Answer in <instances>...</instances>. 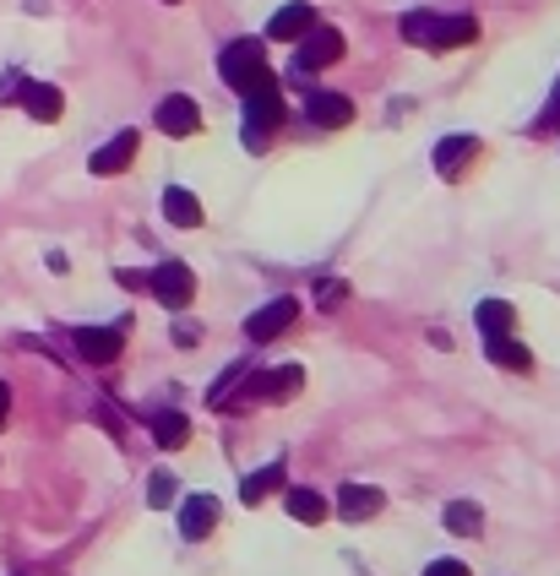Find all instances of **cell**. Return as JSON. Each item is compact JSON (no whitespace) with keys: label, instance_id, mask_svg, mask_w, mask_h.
Listing matches in <instances>:
<instances>
[{"label":"cell","instance_id":"cell-1","mask_svg":"<svg viewBox=\"0 0 560 576\" xmlns=\"http://www.w3.org/2000/svg\"><path fill=\"white\" fill-rule=\"evenodd\" d=\"M403 38H409V44H424V49H457V44H473V38H479V22H473V16L409 11V16H403Z\"/></svg>","mask_w":560,"mask_h":576},{"label":"cell","instance_id":"cell-2","mask_svg":"<svg viewBox=\"0 0 560 576\" xmlns=\"http://www.w3.org/2000/svg\"><path fill=\"white\" fill-rule=\"evenodd\" d=\"M218 71H224V82L235 88V93H251V88H262V82H273V71H267V49H262V38H235L224 55H218Z\"/></svg>","mask_w":560,"mask_h":576},{"label":"cell","instance_id":"cell-3","mask_svg":"<svg viewBox=\"0 0 560 576\" xmlns=\"http://www.w3.org/2000/svg\"><path fill=\"white\" fill-rule=\"evenodd\" d=\"M245 99V126H240V137L251 152H262L267 137H273V126H283V88L278 77L273 82H262V88H251V93H240Z\"/></svg>","mask_w":560,"mask_h":576},{"label":"cell","instance_id":"cell-4","mask_svg":"<svg viewBox=\"0 0 560 576\" xmlns=\"http://www.w3.org/2000/svg\"><path fill=\"white\" fill-rule=\"evenodd\" d=\"M147 288L158 293V304H169V310H185V304L196 299V273H191L185 262H163V267H152Z\"/></svg>","mask_w":560,"mask_h":576},{"label":"cell","instance_id":"cell-5","mask_svg":"<svg viewBox=\"0 0 560 576\" xmlns=\"http://www.w3.org/2000/svg\"><path fill=\"white\" fill-rule=\"evenodd\" d=\"M332 60H343V33L338 27H310L294 49V71H327Z\"/></svg>","mask_w":560,"mask_h":576},{"label":"cell","instance_id":"cell-6","mask_svg":"<svg viewBox=\"0 0 560 576\" xmlns=\"http://www.w3.org/2000/svg\"><path fill=\"white\" fill-rule=\"evenodd\" d=\"M305 387V370L299 365H283V370H267V376H251L245 381V398H262V403H283V398H294ZM240 398V403H245Z\"/></svg>","mask_w":560,"mask_h":576},{"label":"cell","instance_id":"cell-7","mask_svg":"<svg viewBox=\"0 0 560 576\" xmlns=\"http://www.w3.org/2000/svg\"><path fill=\"white\" fill-rule=\"evenodd\" d=\"M294 315H299V304H294V299H273V304H262V310L245 321V337H251V343H273L278 332L294 326Z\"/></svg>","mask_w":560,"mask_h":576},{"label":"cell","instance_id":"cell-8","mask_svg":"<svg viewBox=\"0 0 560 576\" xmlns=\"http://www.w3.org/2000/svg\"><path fill=\"white\" fill-rule=\"evenodd\" d=\"M152 120H158V131H163V137H191V131L202 126V110H196V99L174 93V99H163V104H158V115H152Z\"/></svg>","mask_w":560,"mask_h":576},{"label":"cell","instance_id":"cell-9","mask_svg":"<svg viewBox=\"0 0 560 576\" xmlns=\"http://www.w3.org/2000/svg\"><path fill=\"white\" fill-rule=\"evenodd\" d=\"M77 354L88 359V365H110V359H121V332L115 326H77Z\"/></svg>","mask_w":560,"mask_h":576},{"label":"cell","instance_id":"cell-10","mask_svg":"<svg viewBox=\"0 0 560 576\" xmlns=\"http://www.w3.org/2000/svg\"><path fill=\"white\" fill-rule=\"evenodd\" d=\"M16 104L33 115V120H60V110H66V99H60V88H49V82H22L16 88Z\"/></svg>","mask_w":560,"mask_h":576},{"label":"cell","instance_id":"cell-11","mask_svg":"<svg viewBox=\"0 0 560 576\" xmlns=\"http://www.w3.org/2000/svg\"><path fill=\"white\" fill-rule=\"evenodd\" d=\"M305 115H310V126L338 131V126H348V120H354V104H348L343 93H310V99H305Z\"/></svg>","mask_w":560,"mask_h":576},{"label":"cell","instance_id":"cell-12","mask_svg":"<svg viewBox=\"0 0 560 576\" xmlns=\"http://www.w3.org/2000/svg\"><path fill=\"white\" fill-rule=\"evenodd\" d=\"M381 506H387V495L370 489V484H343V489H338V517H343V522H365V517H376Z\"/></svg>","mask_w":560,"mask_h":576},{"label":"cell","instance_id":"cell-13","mask_svg":"<svg viewBox=\"0 0 560 576\" xmlns=\"http://www.w3.org/2000/svg\"><path fill=\"white\" fill-rule=\"evenodd\" d=\"M316 27V11L305 5V0H294V5H283V11H273V22H267V38H278V44H299L305 33Z\"/></svg>","mask_w":560,"mask_h":576},{"label":"cell","instance_id":"cell-14","mask_svg":"<svg viewBox=\"0 0 560 576\" xmlns=\"http://www.w3.org/2000/svg\"><path fill=\"white\" fill-rule=\"evenodd\" d=\"M218 528V500L213 495H191L185 506H180V533L185 539H207Z\"/></svg>","mask_w":560,"mask_h":576},{"label":"cell","instance_id":"cell-15","mask_svg":"<svg viewBox=\"0 0 560 576\" xmlns=\"http://www.w3.org/2000/svg\"><path fill=\"white\" fill-rule=\"evenodd\" d=\"M132 158H137V131H121L115 142H104L93 152V174H121V169H132Z\"/></svg>","mask_w":560,"mask_h":576},{"label":"cell","instance_id":"cell-16","mask_svg":"<svg viewBox=\"0 0 560 576\" xmlns=\"http://www.w3.org/2000/svg\"><path fill=\"white\" fill-rule=\"evenodd\" d=\"M163 218H169L174 229H202V201H196L185 185H169V191H163Z\"/></svg>","mask_w":560,"mask_h":576},{"label":"cell","instance_id":"cell-17","mask_svg":"<svg viewBox=\"0 0 560 576\" xmlns=\"http://www.w3.org/2000/svg\"><path fill=\"white\" fill-rule=\"evenodd\" d=\"M473 152H479L473 137H446V142L435 147V169H441V180H457V174L473 163Z\"/></svg>","mask_w":560,"mask_h":576},{"label":"cell","instance_id":"cell-18","mask_svg":"<svg viewBox=\"0 0 560 576\" xmlns=\"http://www.w3.org/2000/svg\"><path fill=\"white\" fill-rule=\"evenodd\" d=\"M288 484V473H283V462H267V468H256V473H245V484H240V500L245 506H256V500H267L273 489Z\"/></svg>","mask_w":560,"mask_h":576},{"label":"cell","instance_id":"cell-19","mask_svg":"<svg viewBox=\"0 0 560 576\" xmlns=\"http://www.w3.org/2000/svg\"><path fill=\"white\" fill-rule=\"evenodd\" d=\"M473 321H479V332H484V337H512V321H517V310H512L506 299H484V304L473 310Z\"/></svg>","mask_w":560,"mask_h":576},{"label":"cell","instance_id":"cell-20","mask_svg":"<svg viewBox=\"0 0 560 576\" xmlns=\"http://www.w3.org/2000/svg\"><path fill=\"white\" fill-rule=\"evenodd\" d=\"M327 495L321 489H288V517L294 522H305V528H316V522H327Z\"/></svg>","mask_w":560,"mask_h":576},{"label":"cell","instance_id":"cell-21","mask_svg":"<svg viewBox=\"0 0 560 576\" xmlns=\"http://www.w3.org/2000/svg\"><path fill=\"white\" fill-rule=\"evenodd\" d=\"M152 440H158V446H169V451H174V446H185V440H191V419H185V414H174V408L152 414Z\"/></svg>","mask_w":560,"mask_h":576},{"label":"cell","instance_id":"cell-22","mask_svg":"<svg viewBox=\"0 0 560 576\" xmlns=\"http://www.w3.org/2000/svg\"><path fill=\"white\" fill-rule=\"evenodd\" d=\"M490 359L501 365V370H534V354L523 348V343H512V337H490Z\"/></svg>","mask_w":560,"mask_h":576},{"label":"cell","instance_id":"cell-23","mask_svg":"<svg viewBox=\"0 0 560 576\" xmlns=\"http://www.w3.org/2000/svg\"><path fill=\"white\" fill-rule=\"evenodd\" d=\"M446 528L462 533V539H473V533L484 528V511H479L473 500H452V506H446Z\"/></svg>","mask_w":560,"mask_h":576},{"label":"cell","instance_id":"cell-24","mask_svg":"<svg viewBox=\"0 0 560 576\" xmlns=\"http://www.w3.org/2000/svg\"><path fill=\"white\" fill-rule=\"evenodd\" d=\"M174 489H180V484H174L169 473H152V479H147V506H152V511L174 506Z\"/></svg>","mask_w":560,"mask_h":576},{"label":"cell","instance_id":"cell-25","mask_svg":"<svg viewBox=\"0 0 560 576\" xmlns=\"http://www.w3.org/2000/svg\"><path fill=\"white\" fill-rule=\"evenodd\" d=\"M539 126H545V131L560 126V82H556V93H550V104H545V115H539Z\"/></svg>","mask_w":560,"mask_h":576},{"label":"cell","instance_id":"cell-26","mask_svg":"<svg viewBox=\"0 0 560 576\" xmlns=\"http://www.w3.org/2000/svg\"><path fill=\"white\" fill-rule=\"evenodd\" d=\"M424 576H473V572H468L462 561H435V566H430Z\"/></svg>","mask_w":560,"mask_h":576},{"label":"cell","instance_id":"cell-27","mask_svg":"<svg viewBox=\"0 0 560 576\" xmlns=\"http://www.w3.org/2000/svg\"><path fill=\"white\" fill-rule=\"evenodd\" d=\"M343 293H348V288H343V284H321V293H316V299H321V304H327V310H332V304H338V299H343Z\"/></svg>","mask_w":560,"mask_h":576},{"label":"cell","instance_id":"cell-28","mask_svg":"<svg viewBox=\"0 0 560 576\" xmlns=\"http://www.w3.org/2000/svg\"><path fill=\"white\" fill-rule=\"evenodd\" d=\"M5 414H11V387L0 381V425H5Z\"/></svg>","mask_w":560,"mask_h":576},{"label":"cell","instance_id":"cell-29","mask_svg":"<svg viewBox=\"0 0 560 576\" xmlns=\"http://www.w3.org/2000/svg\"><path fill=\"white\" fill-rule=\"evenodd\" d=\"M163 5H180V0H163Z\"/></svg>","mask_w":560,"mask_h":576}]
</instances>
